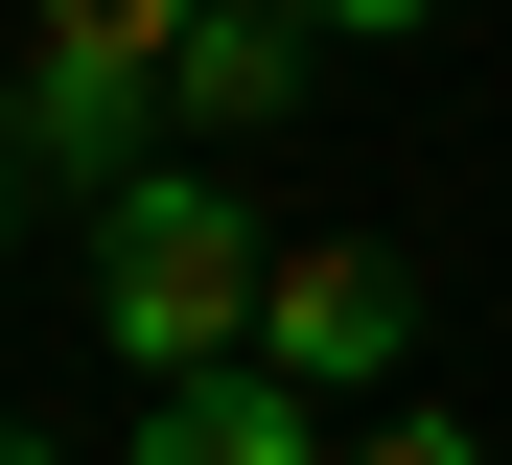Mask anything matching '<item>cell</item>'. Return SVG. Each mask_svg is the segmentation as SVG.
Returning <instances> with one entry per match:
<instances>
[{"mask_svg":"<svg viewBox=\"0 0 512 465\" xmlns=\"http://www.w3.org/2000/svg\"><path fill=\"white\" fill-rule=\"evenodd\" d=\"M187 24H210V0H47V47H70V70H140V93L187 70Z\"/></svg>","mask_w":512,"mask_h":465,"instance_id":"obj_6","label":"cell"},{"mask_svg":"<svg viewBox=\"0 0 512 465\" xmlns=\"http://www.w3.org/2000/svg\"><path fill=\"white\" fill-rule=\"evenodd\" d=\"M303 47H326L303 0H210V24H187V70H163V117H210V140H233V117H280V93H303Z\"/></svg>","mask_w":512,"mask_h":465,"instance_id":"obj_5","label":"cell"},{"mask_svg":"<svg viewBox=\"0 0 512 465\" xmlns=\"http://www.w3.org/2000/svg\"><path fill=\"white\" fill-rule=\"evenodd\" d=\"M0 465H47V442H24V419H0Z\"/></svg>","mask_w":512,"mask_h":465,"instance_id":"obj_10","label":"cell"},{"mask_svg":"<svg viewBox=\"0 0 512 465\" xmlns=\"http://www.w3.org/2000/svg\"><path fill=\"white\" fill-rule=\"evenodd\" d=\"M350 465H489V442H466V419H373Z\"/></svg>","mask_w":512,"mask_h":465,"instance_id":"obj_8","label":"cell"},{"mask_svg":"<svg viewBox=\"0 0 512 465\" xmlns=\"http://www.w3.org/2000/svg\"><path fill=\"white\" fill-rule=\"evenodd\" d=\"M419 349V256L396 233H280V303H256V372H303V396H373Z\"/></svg>","mask_w":512,"mask_h":465,"instance_id":"obj_2","label":"cell"},{"mask_svg":"<svg viewBox=\"0 0 512 465\" xmlns=\"http://www.w3.org/2000/svg\"><path fill=\"white\" fill-rule=\"evenodd\" d=\"M140 465H350V442H326V396H303V372H163V419H140Z\"/></svg>","mask_w":512,"mask_h":465,"instance_id":"obj_3","label":"cell"},{"mask_svg":"<svg viewBox=\"0 0 512 465\" xmlns=\"http://www.w3.org/2000/svg\"><path fill=\"white\" fill-rule=\"evenodd\" d=\"M303 24H326V47H419L443 0H303Z\"/></svg>","mask_w":512,"mask_h":465,"instance_id":"obj_7","label":"cell"},{"mask_svg":"<svg viewBox=\"0 0 512 465\" xmlns=\"http://www.w3.org/2000/svg\"><path fill=\"white\" fill-rule=\"evenodd\" d=\"M0 233H24V140H0Z\"/></svg>","mask_w":512,"mask_h":465,"instance_id":"obj_9","label":"cell"},{"mask_svg":"<svg viewBox=\"0 0 512 465\" xmlns=\"http://www.w3.org/2000/svg\"><path fill=\"white\" fill-rule=\"evenodd\" d=\"M256 303H280V233H256L210 163L94 186V326H117V372H233Z\"/></svg>","mask_w":512,"mask_h":465,"instance_id":"obj_1","label":"cell"},{"mask_svg":"<svg viewBox=\"0 0 512 465\" xmlns=\"http://www.w3.org/2000/svg\"><path fill=\"white\" fill-rule=\"evenodd\" d=\"M140 117H163V93H140V70H70V47H24V93H0L24 186H140V163H163Z\"/></svg>","mask_w":512,"mask_h":465,"instance_id":"obj_4","label":"cell"}]
</instances>
